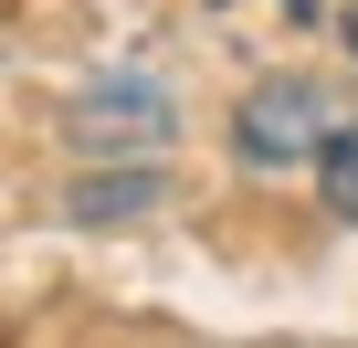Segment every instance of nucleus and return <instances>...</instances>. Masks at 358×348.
Wrapping results in <instances>:
<instances>
[{"mask_svg":"<svg viewBox=\"0 0 358 348\" xmlns=\"http://www.w3.org/2000/svg\"><path fill=\"white\" fill-rule=\"evenodd\" d=\"M348 137H358L348 106H337L327 85H306V74L253 85V95L232 106V158H243V169H306V158H327V148H348Z\"/></svg>","mask_w":358,"mask_h":348,"instance_id":"obj_1","label":"nucleus"},{"mask_svg":"<svg viewBox=\"0 0 358 348\" xmlns=\"http://www.w3.org/2000/svg\"><path fill=\"white\" fill-rule=\"evenodd\" d=\"M64 116H74L85 148H106V137H116V148H158V137H169V95H158L148 74H95Z\"/></svg>","mask_w":358,"mask_h":348,"instance_id":"obj_2","label":"nucleus"},{"mask_svg":"<svg viewBox=\"0 0 358 348\" xmlns=\"http://www.w3.org/2000/svg\"><path fill=\"white\" fill-rule=\"evenodd\" d=\"M137 201H158V169H148V158H127V180H85V190H74V211H85V222L137 211Z\"/></svg>","mask_w":358,"mask_h":348,"instance_id":"obj_3","label":"nucleus"},{"mask_svg":"<svg viewBox=\"0 0 358 348\" xmlns=\"http://www.w3.org/2000/svg\"><path fill=\"white\" fill-rule=\"evenodd\" d=\"M316 169H327V211H337V222H358V137H348V148H327Z\"/></svg>","mask_w":358,"mask_h":348,"instance_id":"obj_4","label":"nucleus"},{"mask_svg":"<svg viewBox=\"0 0 358 348\" xmlns=\"http://www.w3.org/2000/svg\"><path fill=\"white\" fill-rule=\"evenodd\" d=\"M348 43H358V11H348Z\"/></svg>","mask_w":358,"mask_h":348,"instance_id":"obj_5","label":"nucleus"}]
</instances>
